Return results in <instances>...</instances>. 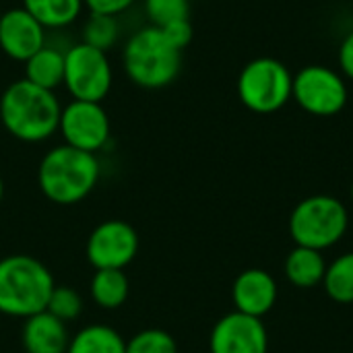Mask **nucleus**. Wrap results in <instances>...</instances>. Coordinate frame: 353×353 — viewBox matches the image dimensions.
Wrapping results in <instances>:
<instances>
[{
	"label": "nucleus",
	"instance_id": "nucleus-11",
	"mask_svg": "<svg viewBox=\"0 0 353 353\" xmlns=\"http://www.w3.org/2000/svg\"><path fill=\"white\" fill-rule=\"evenodd\" d=\"M209 347L211 353H267L269 335L261 319L234 310L215 323Z\"/></svg>",
	"mask_w": 353,
	"mask_h": 353
},
{
	"label": "nucleus",
	"instance_id": "nucleus-8",
	"mask_svg": "<svg viewBox=\"0 0 353 353\" xmlns=\"http://www.w3.org/2000/svg\"><path fill=\"white\" fill-rule=\"evenodd\" d=\"M347 83L341 72L325 64H308L294 74L292 99L310 116L331 118L347 105Z\"/></svg>",
	"mask_w": 353,
	"mask_h": 353
},
{
	"label": "nucleus",
	"instance_id": "nucleus-7",
	"mask_svg": "<svg viewBox=\"0 0 353 353\" xmlns=\"http://www.w3.org/2000/svg\"><path fill=\"white\" fill-rule=\"evenodd\" d=\"M114 70L108 52L85 41L70 46L64 52V87L72 99L103 101L112 89Z\"/></svg>",
	"mask_w": 353,
	"mask_h": 353
},
{
	"label": "nucleus",
	"instance_id": "nucleus-13",
	"mask_svg": "<svg viewBox=\"0 0 353 353\" xmlns=\"http://www.w3.org/2000/svg\"><path fill=\"white\" fill-rule=\"evenodd\" d=\"M232 300L238 312L263 319L277 302V283L265 269H246L234 281Z\"/></svg>",
	"mask_w": 353,
	"mask_h": 353
},
{
	"label": "nucleus",
	"instance_id": "nucleus-30",
	"mask_svg": "<svg viewBox=\"0 0 353 353\" xmlns=\"http://www.w3.org/2000/svg\"><path fill=\"white\" fill-rule=\"evenodd\" d=\"M0 19H2V10H0Z\"/></svg>",
	"mask_w": 353,
	"mask_h": 353
},
{
	"label": "nucleus",
	"instance_id": "nucleus-28",
	"mask_svg": "<svg viewBox=\"0 0 353 353\" xmlns=\"http://www.w3.org/2000/svg\"><path fill=\"white\" fill-rule=\"evenodd\" d=\"M2 196H4V182H2V176H0V203H2Z\"/></svg>",
	"mask_w": 353,
	"mask_h": 353
},
{
	"label": "nucleus",
	"instance_id": "nucleus-9",
	"mask_svg": "<svg viewBox=\"0 0 353 353\" xmlns=\"http://www.w3.org/2000/svg\"><path fill=\"white\" fill-rule=\"evenodd\" d=\"M58 132L62 134L64 145L95 155L110 141L108 112L99 101L72 99L60 112Z\"/></svg>",
	"mask_w": 353,
	"mask_h": 353
},
{
	"label": "nucleus",
	"instance_id": "nucleus-27",
	"mask_svg": "<svg viewBox=\"0 0 353 353\" xmlns=\"http://www.w3.org/2000/svg\"><path fill=\"white\" fill-rule=\"evenodd\" d=\"M337 62L341 68V74L353 81V29L341 39L337 50Z\"/></svg>",
	"mask_w": 353,
	"mask_h": 353
},
{
	"label": "nucleus",
	"instance_id": "nucleus-15",
	"mask_svg": "<svg viewBox=\"0 0 353 353\" xmlns=\"http://www.w3.org/2000/svg\"><path fill=\"white\" fill-rule=\"evenodd\" d=\"M327 273V263L323 259V252L296 246L288 259H285V277L292 285L300 290H310L323 283Z\"/></svg>",
	"mask_w": 353,
	"mask_h": 353
},
{
	"label": "nucleus",
	"instance_id": "nucleus-19",
	"mask_svg": "<svg viewBox=\"0 0 353 353\" xmlns=\"http://www.w3.org/2000/svg\"><path fill=\"white\" fill-rule=\"evenodd\" d=\"M66 353H126V341L112 327L91 325L70 339Z\"/></svg>",
	"mask_w": 353,
	"mask_h": 353
},
{
	"label": "nucleus",
	"instance_id": "nucleus-3",
	"mask_svg": "<svg viewBox=\"0 0 353 353\" xmlns=\"http://www.w3.org/2000/svg\"><path fill=\"white\" fill-rule=\"evenodd\" d=\"M99 180V161L93 153L58 145L50 149L37 172V182L46 199L56 205H74L91 194Z\"/></svg>",
	"mask_w": 353,
	"mask_h": 353
},
{
	"label": "nucleus",
	"instance_id": "nucleus-18",
	"mask_svg": "<svg viewBox=\"0 0 353 353\" xmlns=\"http://www.w3.org/2000/svg\"><path fill=\"white\" fill-rule=\"evenodd\" d=\"M91 298L105 310L120 308L128 298V277L122 269H97L91 279Z\"/></svg>",
	"mask_w": 353,
	"mask_h": 353
},
{
	"label": "nucleus",
	"instance_id": "nucleus-1",
	"mask_svg": "<svg viewBox=\"0 0 353 353\" xmlns=\"http://www.w3.org/2000/svg\"><path fill=\"white\" fill-rule=\"evenodd\" d=\"M62 105L54 91L27 79L10 83L0 95V122L4 130L23 143H41L58 130Z\"/></svg>",
	"mask_w": 353,
	"mask_h": 353
},
{
	"label": "nucleus",
	"instance_id": "nucleus-5",
	"mask_svg": "<svg viewBox=\"0 0 353 353\" xmlns=\"http://www.w3.org/2000/svg\"><path fill=\"white\" fill-rule=\"evenodd\" d=\"M350 213L345 205L329 194H314L300 201L290 215V236L296 246L327 250L347 232Z\"/></svg>",
	"mask_w": 353,
	"mask_h": 353
},
{
	"label": "nucleus",
	"instance_id": "nucleus-22",
	"mask_svg": "<svg viewBox=\"0 0 353 353\" xmlns=\"http://www.w3.org/2000/svg\"><path fill=\"white\" fill-rule=\"evenodd\" d=\"M145 14L153 27H165L174 21L190 19L188 0H143Z\"/></svg>",
	"mask_w": 353,
	"mask_h": 353
},
{
	"label": "nucleus",
	"instance_id": "nucleus-10",
	"mask_svg": "<svg viewBox=\"0 0 353 353\" xmlns=\"http://www.w3.org/2000/svg\"><path fill=\"white\" fill-rule=\"evenodd\" d=\"M139 252L137 230L120 219L99 223L87 240V259L97 269H124Z\"/></svg>",
	"mask_w": 353,
	"mask_h": 353
},
{
	"label": "nucleus",
	"instance_id": "nucleus-21",
	"mask_svg": "<svg viewBox=\"0 0 353 353\" xmlns=\"http://www.w3.org/2000/svg\"><path fill=\"white\" fill-rule=\"evenodd\" d=\"M120 35V25L116 17H105V14H89V19L83 25V39L85 43L110 52L114 43L118 41Z\"/></svg>",
	"mask_w": 353,
	"mask_h": 353
},
{
	"label": "nucleus",
	"instance_id": "nucleus-12",
	"mask_svg": "<svg viewBox=\"0 0 353 353\" xmlns=\"http://www.w3.org/2000/svg\"><path fill=\"white\" fill-rule=\"evenodd\" d=\"M46 46V27L23 6L8 8L0 19V50L14 62H27Z\"/></svg>",
	"mask_w": 353,
	"mask_h": 353
},
{
	"label": "nucleus",
	"instance_id": "nucleus-2",
	"mask_svg": "<svg viewBox=\"0 0 353 353\" xmlns=\"http://www.w3.org/2000/svg\"><path fill=\"white\" fill-rule=\"evenodd\" d=\"M122 66L126 77L143 89H163L182 70V50H178L159 27L137 29L124 43Z\"/></svg>",
	"mask_w": 353,
	"mask_h": 353
},
{
	"label": "nucleus",
	"instance_id": "nucleus-23",
	"mask_svg": "<svg viewBox=\"0 0 353 353\" xmlns=\"http://www.w3.org/2000/svg\"><path fill=\"white\" fill-rule=\"evenodd\" d=\"M46 312H50L62 323H70L79 319V314L83 312V300L77 290L66 288V285H56L50 296Z\"/></svg>",
	"mask_w": 353,
	"mask_h": 353
},
{
	"label": "nucleus",
	"instance_id": "nucleus-6",
	"mask_svg": "<svg viewBox=\"0 0 353 353\" xmlns=\"http://www.w3.org/2000/svg\"><path fill=\"white\" fill-rule=\"evenodd\" d=\"M294 74L277 58L261 56L244 64L238 74V97L254 114H275L292 99Z\"/></svg>",
	"mask_w": 353,
	"mask_h": 353
},
{
	"label": "nucleus",
	"instance_id": "nucleus-29",
	"mask_svg": "<svg viewBox=\"0 0 353 353\" xmlns=\"http://www.w3.org/2000/svg\"><path fill=\"white\" fill-rule=\"evenodd\" d=\"M352 201H353V182H352Z\"/></svg>",
	"mask_w": 353,
	"mask_h": 353
},
{
	"label": "nucleus",
	"instance_id": "nucleus-4",
	"mask_svg": "<svg viewBox=\"0 0 353 353\" xmlns=\"http://www.w3.org/2000/svg\"><path fill=\"white\" fill-rule=\"evenodd\" d=\"M54 277L43 263L29 254H10L0 261V312L29 319L48 308Z\"/></svg>",
	"mask_w": 353,
	"mask_h": 353
},
{
	"label": "nucleus",
	"instance_id": "nucleus-25",
	"mask_svg": "<svg viewBox=\"0 0 353 353\" xmlns=\"http://www.w3.org/2000/svg\"><path fill=\"white\" fill-rule=\"evenodd\" d=\"M159 29L165 33V37H168L178 50H184V48L192 41V35H194L192 25H190V19L174 21V23H170V25H165V27H159Z\"/></svg>",
	"mask_w": 353,
	"mask_h": 353
},
{
	"label": "nucleus",
	"instance_id": "nucleus-26",
	"mask_svg": "<svg viewBox=\"0 0 353 353\" xmlns=\"http://www.w3.org/2000/svg\"><path fill=\"white\" fill-rule=\"evenodd\" d=\"M137 0H83V6L91 14H105V17H118L124 10H128Z\"/></svg>",
	"mask_w": 353,
	"mask_h": 353
},
{
	"label": "nucleus",
	"instance_id": "nucleus-16",
	"mask_svg": "<svg viewBox=\"0 0 353 353\" xmlns=\"http://www.w3.org/2000/svg\"><path fill=\"white\" fill-rule=\"evenodd\" d=\"M25 64V77L29 83L54 91L64 83V52L52 46H43Z\"/></svg>",
	"mask_w": 353,
	"mask_h": 353
},
{
	"label": "nucleus",
	"instance_id": "nucleus-20",
	"mask_svg": "<svg viewBox=\"0 0 353 353\" xmlns=\"http://www.w3.org/2000/svg\"><path fill=\"white\" fill-rule=\"evenodd\" d=\"M323 288L337 304H353V252H345L327 265Z\"/></svg>",
	"mask_w": 353,
	"mask_h": 353
},
{
	"label": "nucleus",
	"instance_id": "nucleus-14",
	"mask_svg": "<svg viewBox=\"0 0 353 353\" xmlns=\"http://www.w3.org/2000/svg\"><path fill=\"white\" fill-rule=\"evenodd\" d=\"M70 343L66 323L58 321L50 312L33 314L23 327L25 353H66Z\"/></svg>",
	"mask_w": 353,
	"mask_h": 353
},
{
	"label": "nucleus",
	"instance_id": "nucleus-17",
	"mask_svg": "<svg viewBox=\"0 0 353 353\" xmlns=\"http://www.w3.org/2000/svg\"><path fill=\"white\" fill-rule=\"evenodd\" d=\"M23 8L46 29H62L81 17L83 0H23Z\"/></svg>",
	"mask_w": 353,
	"mask_h": 353
},
{
	"label": "nucleus",
	"instance_id": "nucleus-24",
	"mask_svg": "<svg viewBox=\"0 0 353 353\" xmlns=\"http://www.w3.org/2000/svg\"><path fill=\"white\" fill-rule=\"evenodd\" d=\"M126 353H178V345L170 333L161 329H147L126 343Z\"/></svg>",
	"mask_w": 353,
	"mask_h": 353
}]
</instances>
